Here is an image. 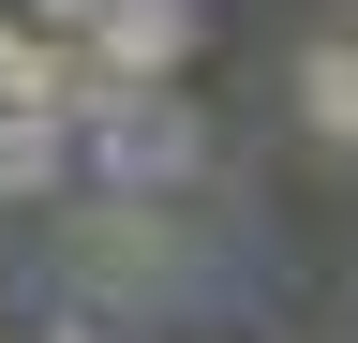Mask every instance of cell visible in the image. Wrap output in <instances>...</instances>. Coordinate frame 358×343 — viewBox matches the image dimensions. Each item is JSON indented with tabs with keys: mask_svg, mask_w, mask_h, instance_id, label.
<instances>
[{
	"mask_svg": "<svg viewBox=\"0 0 358 343\" xmlns=\"http://www.w3.org/2000/svg\"><path fill=\"white\" fill-rule=\"evenodd\" d=\"M45 269H60V298H75V314H179V298H194L209 284V254L194 239H179V209L164 194H60V209H45Z\"/></svg>",
	"mask_w": 358,
	"mask_h": 343,
	"instance_id": "cell-1",
	"label": "cell"
},
{
	"mask_svg": "<svg viewBox=\"0 0 358 343\" xmlns=\"http://www.w3.org/2000/svg\"><path fill=\"white\" fill-rule=\"evenodd\" d=\"M75 180L90 194H194L209 180V119H194V90H105L75 119Z\"/></svg>",
	"mask_w": 358,
	"mask_h": 343,
	"instance_id": "cell-2",
	"label": "cell"
},
{
	"mask_svg": "<svg viewBox=\"0 0 358 343\" xmlns=\"http://www.w3.org/2000/svg\"><path fill=\"white\" fill-rule=\"evenodd\" d=\"M194 60H209V0H105V30H90L105 90H179Z\"/></svg>",
	"mask_w": 358,
	"mask_h": 343,
	"instance_id": "cell-3",
	"label": "cell"
},
{
	"mask_svg": "<svg viewBox=\"0 0 358 343\" xmlns=\"http://www.w3.org/2000/svg\"><path fill=\"white\" fill-rule=\"evenodd\" d=\"M0 105L90 119V105H105V75H90V45H60V30H30V15H0Z\"/></svg>",
	"mask_w": 358,
	"mask_h": 343,
	"instance_id": "cell-4",
	"label": "cell"
},
{
	"mask_svg": "<svg viewBox=\"0 0 358 343\" xmlns=\"http://www.w3.org/2000/svg\"><path fill=\"white\" fill-rule=\"evenodd\" d=\"M284 90H299V135L358 164V15H343V30H313V45H299V75H284Z\"/></svg>",
	"mask_w": 358,
	"mask_h": 343,
	"instance_id": "cell-5",
	"label": "cell"
},
{
	"mask_svg": "<svg viewBox=\"0 0 358 343\" xmlns=\"http://www.w3.org/2000/svg\"><path fill=\"white\" fill-rule=\"evenodd\" d=\"M60 194H75V119L0 105V209H60Z\"/></svg>",
	"mask_w": 358,
	"mask_h": 343,
	"instance_id": "cell-6",
	"label": "cell"
},
{
	"mask_svg": "<svg viewBox=\"0 0 358 343\" xmlns=\"http://www.w3.org/2000/svg\"><path fill=\"white\" fill-rule=\"evenodd\" d=\"M30 30H60V45H90V30H105V0H15Z\"/></svg>",
	"mask_w": 358,
	"mask_h": 343,
	"instance_id": "cell-7",
	"label": "cell"
},
{
	"mask_svg": "<svg viewBox=\"0 0 358 343\" xmlns=\"http://www.w3.org/2000/svg\"><path fill=\"white\" fill-rule=\"evenodd\" d=\"M0 15H15V0H0Z\"/></svg>",
	"mask_w": 358,
	"mask_h": 343,
	"instance_id": "cell-8",
	"label": "cell"
},
{
	"mask_svg": "<svg viewBox=\"0 0 358 343\" xmlns=\"http://www.w3.org/2000/svg\"><path fill=\"white\" fill-rule=\"evenodd\" d=\"M0 343H15V328H0Z\"/></svg>",
	"mask_w": 358,
	"mask_h": 343,
	"instance_id": "cell-9",
	"label": "cell"
}]
</instances>
